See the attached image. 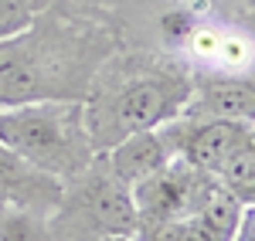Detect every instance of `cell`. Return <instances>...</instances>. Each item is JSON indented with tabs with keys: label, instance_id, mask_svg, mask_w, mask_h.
<instances>
[{
	"label": "cell",
	"instance_id": "cell-10",
	"mask_svg": "<svg viewBox=\"0 0 255 241\" xmlns=\"http://www.w3.org/2000/svg\"><path fill=\"white\" fill-rule=\"evenodd\" d=\"M174 157L177 153H174V146H170V140H167V133H163V126L133 133V136H126V140H119L116 146L106 150V160L113 166V173L126 187H133L143 177L157 173L160 166H167Z\"/></svg>",
	"mask_w": 255,
	"mask_h": 241
},
{
	"label": "cell",
	"instance_id": "cell-15",
	"mask_svg": "<svg viewBox=\"0 0 255 241\" xmlns=\"http://www.w3.org/2000/svg\"><path fill=\"white\" fill-rule=\"evenodd\" d=\"M79 3H96V7H116L119 0H79Z\"/></svg>",
	"mask_w": 255,
	"mask_h": 241
},
{
	"label": "cell",
	"instance_id": "cell-1",
	"mask_svg": "<svg viewBox=\"0 0 255 241\" xmlns=\"http://www.w3.org/2000/svg\"><path fill=\"white\" fill-rule=\"evenodd\" d=\"M116 48L119 27L109 7L51 0L24 31L0 41V105L82 102Z\"/></svg>",
	"mask_w": 255,
	"mask_h": 241
},
{
	"label": "cell",
	"instance_id": "cell-14",
	"mask_svg": "<svg viewBox=\"0 0 255 241\" xmlns=\"http://www.w3.org/2000/svg\"><path fill=\"white\" fill-rule=\"evenodd\" d=\"M232 241H255V211L252 207H242V218H238V228Z\"/></svg>",
	"mask_w": 255,
	"mask_h": 241
},
{
	"label": "cell",
	"instance_id": "cell-6",
	"mask_svg": "<svg viewBox=\"0 0 255 241\" xmlns=\"http://www.w3.org/2000/svg\"><path fill=\"white\" fill-rule=\"evenodd\" d=\"M215 190H218V180L211 173H204L201 166L174 157L167 166H160L157 173H150V177H143L139 183L129 187L133 211H136V228H153V224L191 218L211 201Z\"/></svg>",
	"mask_w": 255,
	"mask_h": 241
},
{
	"label": "cell",
	"instance_id": "cell-3",
	"mask_svg": "<svg viewBox=\"0 0 255 241\" xmlns=\"http://www.w3.org/2000/svg\"><path fill=\"white\" fill-rule=\"evenodd\" d=\"M0 143L61 180L79 173L96 157L82 102L0 105Z\"/></svg>",
	"mask_w": 255,
	"mask_h": 241
},
{
	"label": "cell",
	"instance_id": "cell-13",
	"mask_svg": "<svg viewBox=\"0 0 255 241\" xmlns=\"http://www.w3.org/2000/svg\"><path fill=\"white\" fill-rule=\"evenodd\" d=\"M201 17H228V20H242V24H252V3L255 0H187Z\"/></svg>",
	"mask_w": 255,
	"mask_h": 241
},
{
	"label": "cell",
	"instance_id": "cell-11",
	"mask_svg": "<svg viewBox=\"0 0 255 241\" xmlns=\"http://www.w3.org/2000/svg\"><path fill=\"white\" fill-rule=\"evenodd\" d=\"M0 241H58V238L51 231L48 214L0 204Z\"/></svg>",
	"mask_w": 255,
	"mask_h": 241
},
{
	"label": "cell",
	"instance_id": "cell-7",
	"mask_svg": "<svg viewBox=\"0 0 255 241\" xmlns=\"http://www.w3.org/2000/svg\"><path fill=\"white\" fill-rule=\"evenodd\" d=\"M180 116L191 119H245L255 122V79L252 72H204L191 68V95Z\"/></svg>",
	"mask_w": 255,
	"mask_h": 241
},
{
	"label": "cell",
	"instance_id": "cell-16",
	"mask_svg": "<svg viewBox=\"0 0 255 241\" xmlns=\"http://www.w3.org/2000/svg\"><path fill=\"white\" fill-rule=\"evenodd\" d=\"M102 241H133V238H102Z\"/></svg>",
	"mask_w": 255,
	"mask_h": 241
},
{
	"label": "cell",
	"instance_id": "cell-5",
	"mask_svg": "<svg viewBox=\"0 0 255 241\" xmlns=\"http://www.w3.org/2000/svg\"><path fill=\"white\" fill-rule=\"evenodd\" d=\"M163 133L180 160L211 173L242 207H255V122L174 116Z\"/></svg>",
	"mask_w": 255,
	"mask_h": 241
},
{
	"label": "cell",
	"instance_id": "cell-8",
	"mask_svg": "<svg viewBox=\"0 0 255 241\" xmlns=\"http://www.w3.org/2000/svg\"><path fill=\"white\" fill-rule=\"evenodd\" d=\"M242 218V204L218 187L211 201L204 204L197 214L180 218V221L153 224V228H136L133 241H232Z\"/></svg>",
	"mask_w": 255,
	"mask_h": 241
},
{
	"label": "cell",
	"instance_id": "cell-2",
	"mask_svg": "<svg viewBox=\"0 0 255 241\" xmlns=\"http://www.w3.org/2000/svg\"><path fill=\"white\" fill-rule=\"evenodd\" d=\"M191 95V65L177 55L119 44L99 65L82 112L96 153H106L119 140L157 129L180 116Z\"/></svg>",
	"mask_w": 255,
	"mask_h": 241
},
{
	"label": "cell",
	"instance_id": "cell-4",
	"mask_svg": "<svg viewBox=\"0 0 255 241\" xmlns=\"http://www.w3.org/2000/svg\"><path fill=\"white\" fill-rule=\"evenodd\" d=\"M58 241H102V238H133L136 211L129 187L113 173L106 153L72 173L61 187L58 207L48 214Z\"/></svg>",
	"mask_w": 255,
	"mask_h": 241
},
{
	"label": "cell",
	"instance_id": "cell-9",
	"mask_svg": "<svg viewBox=\"0 0 255 241\" xmlns=\"http://www.w3.org/2000/svg\"><path fill=\"white\" fill-rule=\"evenodd\" d=\"M61 187H65L61 177L41 170L34 163H27L24 157H17L14 150H7L0 143V204L3 207L51 214L58 207Z\"/></svg>",
	"mask_w": 255,
	"mask_h": 241
},
{
	"label": "cell",
	"instance_id": "cell-12",
	"mask_svg": "<svg viewBox=\"0 0 255 241\" xmlns=\"http://www.w3.org/2000/svg\"><path fill=\"white\" fill-rule=\"evenodd\" d=\"M51 0H0V41L24 31Z\"/></svg>",
	"mask_w": 255,
	"mask_h": 241
}]
</instances>
